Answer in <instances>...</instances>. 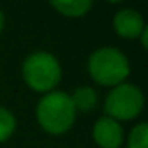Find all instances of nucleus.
Segmentation results:
<instances>
[{"label": "nucleus", "instance_id": "9d476101", "mask_svg": "<svg viewBox=\"0 0 148 148\" xmlns=\"http://www.w3.org/2000/svg\"><path fill=\"white\" fill-rule=\"evenodd\" d=\"M129 148H148V125L138 124L129 134Z\"/></svg>", "mask_w": 148, "mask_h": 148}, {"label": "nucleus", "instance_id": "0eeeda50", "mask_svg": "<svg viewBox=\"0 0 148 148\" xmlns=\"http://www.w3.org/2000/svg\"><path fill=\"white\" fill-rule=\"evenodd\" d=\"M51 5L66 18H80L92 7V2L89 0H61V2H52Z\"/></svg>", "mask_w": 148, "mask_h": 148}, {"label": "nucleus", "instance_id": "1a4fd4ad", "mask_svg": "<svg viewBox=\"0 0 148 148\" xmlns=\"http://www.w3.org/2000/svg\"><path fill=\"white\" fill-rule=\"evenodd\" d=\"M14 129H16V119H14V115L7 108L0 106V143L9 139L12 136Z\"/></svg>", "mask_w": 148, "mask_h": 148}, {"label": "nucleus", "instance_id": "f257e3e1", "mask_svg": "<svg viewBox=\"0 0 148 148\" xmlns=\"http://www.w3.org/2000/svg\"><path fill=\"white\" fill-rule=\"evenodd\" d=\"M77 112L68 94L59 91L47 92L37 106V120L44 131L51 134L66 132L75 122Z\"/></svg>", "mask_w": 148, "mask_h": 148}, {"label": "nucleus", "instance_id": "423d86ee", "mask_svg": "<svg viewBox=\"0 0 148 148\" xmlns=\"http://www.w3.org/2000/svg\"><path fill=\"white\" fill-rule=\"evenodd\" d=\"M113 28L117 35L124 38H138L145 30L143 16L134 9H124L119 11L113 18Z\"/></svg>", "mask_w": 148, "mask_h": 148}, {"label": "nucleus", "instance_id": "39448f33", "mask_svg": "<svg viewBox=\"0 0 148 148\" xmlns=\"http://www.w3.org/2000/svg\"><path fill=\"white\" fill-rule=\"evenodd\" d=\"M92 138L101 148H119L122 143V127L110 117H101L92 129Z\"/></svg>", "mask_w": 148, "mask_h": 148}, {"label": "nucleus", "instance_id": "7ed1b4c3", "mask_svg": "<svg viewBox=\"0 0 148 148\" xmlns=\"http://www.w3.org/2000/svg\"><path fill=\"white\" fill-rule=\"evenodd\" d=\"M23 79L37 92H51L61 80L59 61L51 52H33L23 63Z\"/></svg>", "mask_w": 148, "mask_h": 148}, {"label": "nucleus", "instance_id": "20e7f679", "mask_svg": "<svg viewBox=\"0 0 148 148\" xmlns=\"http://www.w3.org/2000/svg\"><path fill=\"white\" fill-rule=\"evenodd\" d=\"M143 92L132 84H119L112 89L105 101L106 117L113 120H131L143 110Z\"/></svg>", "mask_w": 148, "mask_h": 148}, {"label": "nucleus", "instance_id": "9b49d317", "mask_svg": "<svg viewBox=\"0 0 148 148\" xmlns=\"http://www.w3.org/2000/svg\"><path fill=\"white\" fill-rule=\"evenodd\" d=\"M139 37H141V44H143V47L146 49V47H148V30L145 28V30H143V33H141Z\"/></svg>", "mask_w": 148, "mask_h": 148}, {"label": "nucleus", "instance_id": "f8f14e48", "mask_svg": "<svg viewBox=\"0 0 148 148\" xmlns=\"http://www.w3.org/2000/svg\"><path fill=\"white\" fill-rule=\"evenodd\" d=\"M4 23H5V18H4V12L0 11V32H2V28H4Z\"/></svg>", "mask_w": 148, "mask_h": 148}, {"label": "nucleus", "instance_id": "f03ea898", "mask_svg": "<svg viewBox=\"0 0 148 148\" xmlns=\"http://www.w3.org/2000/svg\"><path fill=\"white\" fill-rule=\"evenodd\" d=\"M89 75L99 86L115 87L124 84L129 75V61L125 54L115 47H103L91 54L87 63Z\"/></svg>", "mask_w": 148, "mask_h": 148}, {"label": "nucleus", "instance_id": "6e6552de", "mask_svg": "<svg viewBox=\"0 0 148 148\" xmlns=\"http://www.w3.org/2000/svg\"><path fill=\"white\" fill-rule=\"evenodd\" d=\"M71 103H73V108H75V112H82V113H87L91 112L94 106H96V92L92 91V87H79L75 92H73L70 96Z\"/></svg>", "mask_w": 148, "mask_h": 148}]
</instances>
